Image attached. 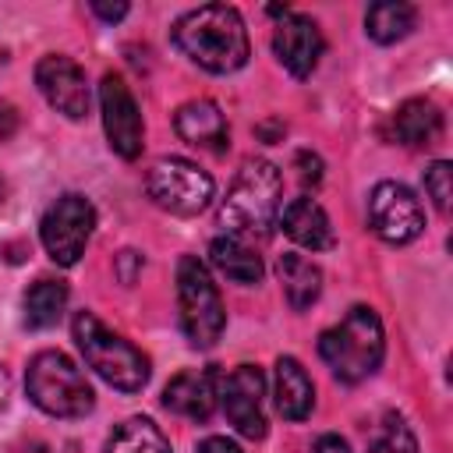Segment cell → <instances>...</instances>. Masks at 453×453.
I'll return each mask as SVG.
<instances>
[{
	"label": "cell",
	"instance_id": "4316f807",
	"mask_svg": "<svg viewBox=\"0 0 453 453\" xmlns=\"http://www.w3.org/2000/svg\"><path fill=\"white\" fill-rule=\"evenodd\" d=\"M198 453H241V446L230 442L226 435H209V439L198 442Z\"/></svg>",
	"mask_w": 453,
	"mask_h": 453
},
{
	"label": "cell",
	"instance_id": "603a6c76",
	"mask_svg": "<svg viewBox=\"0 0 453 453\" xmlns=\"http://www.w3.org/2000/svg\"><path fill=\"white\" fill-rule=\"evenodd\" d=\"M106 453H170V442L149 418H127L106 439Z\"/></svg>",
	"mask_w": 453,
	"mask_h": 453
},
{
	"label": "cell",
	"instance_id": "8992f818",
	"mask_svg": "<svg viewBox=\"0 0 453 453\" xmlns=\"http://www.w3.org/2000/svg\"><path fill=\"white\" fill-rule=\"evenodd\" d=\"M177 304H180V326L191 347H212L226 329V308L223 297L195 255H184L177 262Z\"/></svg>",
	"mask_w": 453,
	"mask_h": 453
},
{
	"label": "cell",
	"instance_id": "83f0119b",
	"mask_svg": "<svg viewBox=\"0 0 453 453\" xmlns=\"http://www.w3.org/2000/svg\"><path fill=\"white\" fill-rule=\"evenodd\" d=\"M311 453H350V446L340 435H319L315 446H311Z\"/></svg>",
	"mask_w": 453,
	"mask_h": 453
},
{
	"label": "cell",
	"instance_id": "5bb4252c",
	"mask_svg": "<svg viewBox=\"0 0 453 453\" xmlns=\"http://www.w3.org/2000/svg\"><path fill=\"white\" fill-rule=\"evenodd\" d=\"M163 407L191 421H209V414L216 411V372L191 368L173 375L163 389Z\"/></svg>",
	"mask_w": 453,
	"mask_h": 453
},
{
	"label": "cell",
	"instance_id": "d4e9b609",
	"mask_svg": "<svg viewBox=\"0 0 453 453\" xmlns=\"http://www.w3.org/2000/svg\"><path fill=\"white\" fill-rule=\"evenodd\" d=\"M425 195L432 198V205L439 212L449 209V198H453V166L446 159H435L428 170H425Z\"/></svg>",
	"mask_w": 453,
	"mask_h": 453
},
{
	"label": "cell",
	"instance_id": "484cf974",
	"mask_svg": "<svg viewBox=\"0 0 453 453\" xmlns=\"http://www.w3.org/2000/svg\"><path fill=\"white\" fill-rule=\"evenodd\" d=\"M294 166H297V177H301V184L308 188H315L319 180H322V159L315 156V152H308V149H301L297 156H294Z\"/></svg>",
	"mask_w": 453,
	"mask_h": 453
},
{
	"label": "cell",
	"instance_id": "2e32d148",
	"mask_svg": "<svg viewBox=\"0 0 453 453\" xmlns=\"http://www.w3.org/2000/svg\"><path fill=\"white\" fill-rule=\"evenodd\" d=\"M173 127L188 145L198 149H223L226 145V117L212 99H191L173 113Z\"/></svg>",
	"mask_w": 453,
	"mask_h": 453
},
{
	"label": "cell",
	"instance_id": "ac0fdd59",
	"mask_svg": "<svg viewBox=\"0 0 453 453\" xmlns=\"http://www.w3.org/2000/svg\"><path fill=\"white\" fill-rule=\"evenodd\" d=\"M439 131H442V113L432 99H407L393 113V138L400 145H411V149L432 145Z\"/></svg>",
	"mask_w": 453,
	"mask_h": 453
},
{
	"label": "cell",
	"instance_id": "cb8c5ba5",
	"mask_svg": "<svg viewBox=\"0 0 453 453\" xmlns=\"http://www.w3.org/2000/svg\"><path fill=\"white\" fill-rule=\"evenodd\" d=\"M368 453H418V439H414V432H411V425H407L403 418L389 414V418L382 421L379 435L372 439Z\"/></svg>",
	"mask_w": 453,
	"mask_h": 453
},
{
	"label": "cell",
	"instance_id": "1f68e13d",
	"mask_svg": "<svg viewBox=\"0 0 453 453\" xmlns=\"http://www.w3.org/2000/svg\"><path fill=\"white\" fill-rule=\"evenodd\" d=\"M258 134H262L265 142H273V134H283V124H280V120H273V124H258Z\"/></svg>",
	"mask_w": 453,
	"mask_h": 453
},
{
	"label": "cell",
	"instance_id": "836d02e7",
	"mask_svg": "<svg viewBox=\"0 0 453 453\" xmlns=\"http://www.w3.org/2000/svg\"><path fill=\"white\" fill-rule=\"evenodd\" d=\"M7 202V184H4V177H0V205Z\"/></svg>",
	"mask_w": 453,
	"mask_h": 453
},
{
	"label": "cell",
	"instance_id": "9c48e42d",
	"mask_svg": "<svg viewBox=\"0 0 453 453\" xmlns=\"http://www.w3.org/2000/svg\"><path fill=\"white\" fill-rule=\"evenodd\" d=\"M368 223L386 244H407L425 230V209L411 188L379 180L368 198Z\"/></svg>",
	"mask_w": 453,
	"mask_h": 453
},
{
	"label": "cell",
	"instance_id": "6da1fadb",
	"mask_svg": "<svg viewBox=\"0 0 453 453\" xmlns=\"http://www.w3.org/2000/svg\"><path fill=\"white\" fill-rule=\"evenodd\" d=\"M177 50L209 74H230L248 64V28L226 4H202L173 21Z\"/></svg>",
	"mask_w": 453,
	"mask_h": 453
},
{
	"label": "cell",
	"instance_id": "44dd1931",
	"mask_svg": "<svg viewBox=\"0 0 453 453\" xmlns=\"http://www.w3.org/2000/svg\"><path fill=\"white\" fill-rule=\"evenodd\" d=\"M64 308H67V283L35 280L25 294V326L28 329H50L60 322Z\"/></svg>",
	"mask_w": 453,
	"mask_h": 453
},
{
	"label": "cell",
	"instance_id": "f1b7e54d",
	"mask_svg": "<svg viewBox=\"0 0 453 453\" xmlns=\"http://www.w3.org/2000/svg\"><path fill=\"white\" fill-rule=\"evenodd\" d=\"M92 11L103 18V21H120L127 14V4H106V0H92Z\"/></svg>",
	"mask_w": 453,
	"mask_h": 453
},
{
	"label": "cell",
	"instance_id": "ba28073f",
	"mask_svg": "<svg viewBox=\"0 0 453 453\" xmlns=\"http://www.w3.org/2000/svg\"><path fill=\"white\" fill-rule=\"evenodd\" d=\"M92 226H96V209L85 195H60L42 223H39V237H42V248L46 255L57 262V265H74L81 255H85V244L92 237Z\"/></svg>",
	"mask_w": 453,
	"mask_h": 453
},
{
	"label": "cell",
	"instance_id": "d6986e66",
	"mask_svg": "<svg viewBox=\"0 0 453 453\" xmlns=\"http://www.w3.org/2000/svg\"><path fill=\"white\" fill-rule=\"evenodd\" d=\"M209 258H212V265H216L226 280H234V283H241V287H255V283L262 280V258L255 255V248H251L244 237L219 234V237L209 244Z\"/></svg>",
	"mask_w": 453,
	"mask_h": 453
},
{
	"label": "cell",
	"instance_id": "4dcf8cb0",
	"mask_svg": "<svg viewBox=\"0 0 453 453\" xmlns=\"http://www.w3.org/2000/svg\"><path fill=\"white\" fill-rule=\"evenodd\" d=\"M14 127H18L14 106H11V103H0V142H7V138L14 134Z\"/></svg>",
	"mask_w": 453,
	"mask_h": 453
},
{
	"label": "cell",
	"instance_id": "8fae6325",
	"mask_svg": "<svg viewBox=\"0 0 453 453\" xmlns=\"http://www.w3.org/2000/svg\"><path fill=\"white\" fill-rule=\"evenodd\" d=\"M262 396H265V379H262V372L255 365H237L216 386V400L223 403V414L230 418V425L244 439H265Z\"/></svg>",
	"mask_w": 453,
	"mask_h": 453
},
{
	"label": "cell",
	"instance_id": "e0dca14e",
	"mask_svg": "<svg viewBox=\"0 0 453 453\" xmlns=\"http://www.w3.org/2000/svg\"><path fill=\"white\" fill-rule=\"evenodd\" d=\"M273 396H276V411L287 421H304L315 407V386L308 379V372L301 368L297 357H280L276 361V382H273Z\"/></svg>",
	"mask_w": 453,
	"mask_h": 453
},
{
	"label": "cell",
	"instance_id": "5b68a950",
	"mask_svg": "<svg viewBox=\"0 0 453 453\" xmlns=\"http://www.w3.org/2000/svg\"><path fill=\"white\" fill-rule=\"evenodd\" d=\"M28 400L53 418H85L96 407V393L81 368L64 350H39L25 372Z\"/></svg>",
	"mask_w": 453,
	"mask_h": 453
},
{
	"label": "cell",
	"instance_id": "52a82bcc",
	"mask_svg": "<svg viewBox=\"0 0 453 453\" xmlns=\"http://www.w3.org/2000/svg\"><path fill=\"white\" fill-rule=\"evenodd\" d=\"M145 191L159 209H166L173 216H198L202 209H209L216 184L191 159L170 156V159L152 163V170L145 177Z\"/></svg>",
	"mask_w": 453,
	"mask_h": 453
},
{
	"label": "cell",
	"instance_id": "3957f363",
	"mask_svg": "<svg viewBox=\"0 0 453 453\" xmlns=\"http://www.w3.org/2000/svg\"><path fill=\"white\" fill-rule=\"evenodd\" d=\"M319 354L322 361L333 368V375L340 382H365L368 375L379 372L382 354H386V340H382V322L372 308L357 304L350 308L333 329H326L319 336Z\"/></svg>",
	"mask_w": 453,
	"mask_h": 453
},
{
	"label": "cell",
	"instance_id": "ffe728a7",
	"mask_svg": "<svg viewBox=\"0 0 453 453\" xmlns=\"http://www.w3.org/2000/svg\"><path fill=\"white\" fill-rule=\"evenodd\" d=\"M276 276H280L283 294H287V301H290L294 311L311 308V304L319 301V294H322V273H319V265H315L311 258L297 255V251L280 255V262H276Z\"/></svg>",
	"mask_w": 453,
	"mask_h": 453
},
{
	"label": "cell",
	"instance_id": "d6a6232c",
	"mask_svg": "<svg viewBox=\"0 0 453 453\" xmlns=\"http://www.w3.org/2000/svg\"><path fill=\"white\" fill-rule=\"evenodd\" d=\"M7 396H11V379H7V372L0 368V411H4V403H7Z\"/></svg>",
	"mask_w": 453,
	"mask_h": 453
},
{
	"label": "cell",
	"instance_id": "7a4b0ae2",
	"mask_svg": "<svg viewBox=\"0 0 453 453\" xmlns=\"http://www.w3.org/2000/svg\"><path fill=\"white\" fill-rule=\"evenodd\" d=\"M283 205V173L269 159H251L234 177L223 205H219V226L223 234L244 237V234H269Z\"/></svg>",
	"mask_w": 453,
	"mask_h": 453
},
{
	"label": "cell",
	"instance_id": "f546056e",
	"mask_svg": "<svg viewBox=\"0 0 453 453\" xmlns=\"http://www.w3.org/2000/svg\"><path fill=\"white\" fill-rule=\"evenodd\" d=\"M117 262H120V265H117L120 280H124V283H131V280H134V269L142 265V255H138V251H120V258H117Z\"/></svg>",
	"mask_w": 453,
	"mask_h": 453
},
{
	"label": "cell",
	"instance_id": "4fadbf2b",
	"mask_svg": "<svg viewBox=\"0 0 453 453\" xmlns=\"http://www.w3.org/2000/svg\"><path fill=\"white\" fill-rule=\"evenodd\" d=\"M322 46H326L322 32L308 14H294V11L280 14V25L273 28V53L294 78H308L315 71Z\"/></svg>",
	"mask_w": 453,
	"mask_h": 453
},
{
	"label": "cell",
	"instance_id": "30bf717a",
	"mask_svg": "<svg viewBox=\"0 0 453 453\" xmlns=\"http://www.w3.org/2000/svg\"><path fill=\"white\" fill-rule=\"evenodd\" d=\"M99 110H103V127H106V142L120 159H138L142 152V113L138 103L127 88V81L120 74H103L99 81Z\"/></svg>",
	"mask_w": 453,
	"mask_h": 453
},
{
	"label": "cell",
	"instance_id": "277c9868",
	"mask_svg": "<svg viewBox=\"0 0 453 453\" xmlns=\"http://www.w3.org/2000/svg\"><path fill=\"white\" fill-rule=\"evenodd\" d=\"M71 333H74V343H78L85 365L99 379H106L120 393L145 389V382H149V357L131 340H124L120 333H113L92 311H78L74 322H71Z\"/></svg>",
	"mask_w": 453,
	"mask_h": 453
},
{
	"label": "cell",
	"instance_id": "9a60e30c",
	"mask_svg": "<svg viewBox=\"0 0 453 453\" xmlns=\"http://www.w3.org/2000/svg\"><path fill=\"white\" fill-rule=\"evenodd\" d=\"M276 219H280V226H283V234H287L294 244L308 248V251H326V248L336 244L333 223H329L326 209H322L315 198H308V195L290 198L287 205H280V216H276Z\"/></svg>",
	"mask_w": 453,
	"mask_h": 453
},
{
	"label": "cell",
	"instance_id": "7c38bea8",
	"mask_svg": "<svg viewBox=\"0 0 453 453\" xmlns=\"http://www.w3.org/2000/svg\"><path fill=\"white\" fill-rule=\"evenodd\" d=\"M35 85L46 96V103L67 120H81L88 113V81L71 57H60V53L42 57L35 64Z\"/></svg>",
	"mask_w": 453,
	"mask_h": 453
},
{
	"label": "cell",
	"instance_id": "7402d4cb",
	"mask_svg": "<svg viewBox=\"0 0 453 453\" xmlns=\"http://www.w3.org/2000/svg\"><path fill=\"white\" fill-rule=\"evenodd\" d=\"M411 28H414V7L411 4H400V0H379L365 14V32L375 42H382V46L411 35Z\"/></svg>",
	"mask_w": 453,
	"mask_h": 453
}]
</instances>
